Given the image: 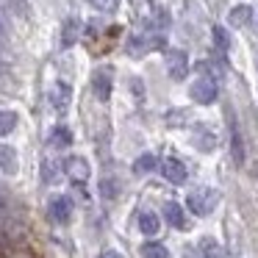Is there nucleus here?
<instances>
[{
    "instance_id": "1",
    "label": "nucleus",
    "mask_w": 258,
    "mask_h": 258,
    "mask_svg": "<svg viewBox=\"0 0 258 258\" xmlns=\"http://www.w3.org/2000/svg\"><path fill=\"white\" fill-rule=\"evenodd\" d=\"M186 203H189L191 214L208 217V214L214 211V206L219 203V195H217V189H211V186H195V189L189 191V197H186Z\"/></svg>"
},
{
    "instance_id": "2",
    "label": "nucleus",
    "mask_w": 258,
    "mask_h": 258,
    "mask_svg": "<svg viewBox=\"0 0 258 258\" xmlns=\"http://www.w3.org/2000/svg\"><path fill=\"white\" fill-rule=\"evenodd\" d=\"M189 97H191L195 103H200V106H208V103H214V97H217V84H214L211 78H197V81H191Z\"/></svg>"
},
{
    "instance_id": "3",
    "label": "nucleus",
    "mask_w": 258,
    "mask_h": 258,
    "mask_svg": "<svg viewBox=\"0 0 258 258\" xmlns=\"http://www.w3.org/2000/svg\"><path fill=\"white\" fill-rule=\"evenodd\" d=\"M167 73L172 81L186 78V73H189V58H186L183 50H169L167 53Z\"/></svg>"
},
{
    "instance_id": "4",
    "label": "nucleus",
    "mask_w": 258,
    "mask_h": 258,
    "mask_svg": "<svg viewBox=\"0 0 258 258\" xmlns=\"http://www.w3.org/2000/svg\"><path fill=\"white\" fill-rule=\"evenodd\" d=\"M161 175L169 180V183H175V186L186 183V178H189V175H186V167L178 161V158H167L164 167H161Z\"/></svg>"
},
{
    "instance_id": "5",
    "label": "nucleus",
    "mask_w": 258,
    "mask_h": 258,
    "mask_svg": "<svg viewBox=\"0 0 258 258\" xmlns=\"http://www.w3.org/2000/svg\"><path fill=\"white\" fill-rule=\"evenodd\" d=\"M20 169V156L12 145H0V172L3 175H17Z\"/></svg>"
},
{
    "instance_id": "6",
    "label": "nucleus",
    "mask_w": 258,
    "mask_h": 258,
    "mask_svg": "<svg viewBox=\"0 0 258 258\" xmlns=\"http://www.w3.org/2000/svg\"><path fill=\"white\" fill-rule=\"evenodd\" d=\"M70 214H73V203H70V197H53L50 200V219L58 225L70 222Z\"/></svg>"
},
{
    "instance_id": "7",
    "label": "nucleus",
    "mask_w": 258,
    "mask_h": 258,
    "mask_svg": "<svg viewBox=\"0 0 258 258\" xmlns=\"http://www.w3.org/2000/svg\"><path fill=\"white\" fill-rule=\"evenodd\" d=\"M70 97H73V89H70V86L64 84V81H58V84L50 89V103H53V108H56L58 114H64V111H67Z\"/></svg>"
},
{
    "instance_id": "8",
    "label": "nucleus",
    "mask_w": 258,
    "mask_h": 258,
    "mask_svg": "<svg viewBox=\"0 0 258 258\" xmlns=\"http://www.w3.org/2000/svg\"><path fill=\"white\" fill-rule=\"evenodd\" d=\"M139 230L145 236H158V230H161V219H158V214L156 211H142L139 214Z\"/></svg>"
},
{
    "instance_id": "9",
    "label": "nucleus",
    "mask_w": 258,
    "mask_h": 258,
    "mask_svg": "<svg viewBox=\"0 0 258 258\" xmlns=\"http://www.w3.org/2000/svg\"><path fill=\"white\" fill-rule=\"evenodd\" d=\"M92 86H95L97 100H108V95H111V73H108V70H97Z\"/></svg>"
},
{
    "instance_id": "10",
    "label": "nucleus",
    "mask_w": 258,
    "mask_h": 258,
    "mask_svg": "<svg viewBox=\"0 0 258 258\" xmlns=\"http://www.w3.org/2000/svg\"><path fill=\"white\" fill-rule=\"evenodd\" d=\"M50 145H53V147H58V150H64V147L73 145V134H70L67 125H56V128H53V134H50Z\"/></svg>"
},
{
    "instance_id": "11",
    "label": "nucleus",
    "mask_w": 258,
    "mask_h": 258,
    "mask_svg": "<svg viewBox=\"0 0 258 258\" xmlns=\"http://www.w3.org/2000/svg\"><path fill=\"white\" fill-rule=\"evenodd\" d=\"M164 214H167L169 225H175V228H186V219H183V208H180L178 203H167V206H164Z\"/></svg>"
},
{
    "instance_id": "12",
    "label": "nucleus",
    "mask_w": 258,
    "mask_h": 258,
    "mask_svg": "<svg viewBox=\"0 0 258 258\" xmlns=\"http://www.w3.org/2000/svg\"><path fill=\"white\" fill-rule=\"evenodd\" d=\"M20 117L14 111H0V136H9L14 128H17Z\"/></svg>"
},
{
    "instance_id": "13",
    "label": "nucleus",
    "mask_w": 258,
    "mask_h": 258,
    "mask_svg": "<svg viewBox=\"0 0 258 258\" xmlns=\"http://www.w3.org/2000/svg\"><path fill=\"white\" fill-rule=\"evenodd\" d=\"M153 169H156V156L145 153V156H139V158H136V164H134V172H136V175L153 172Z\"/></svg>"
},
{
    "instance_id": "14",
    "label": "nucleus",
    "mask_w": 258,
    "mask_h": 258,
    "mask_svg": "<svg viewBox=\"0 0 258 258\" xmlns=\"http://www.w3.org/2000/svg\"><path fill=\"white\" fill-rule=\"evenodd\" d=\"M142 258H169V255L158 241H145L142 244Z\"/></svg>"
},
{
    "instance_id": "15",
    "label": "nucleus",
    "mask_w": 258,
    "mask_h": 258,
    "mask_svg": "<svg viewBox=\"0 0 258 258\" xmlns=\"http://www.w3.org/2000/svg\"><path fill=\"white\" fill-rule=\"evenodd\" d=\"M67 167H70V172H73V178H81V180H84L86 175H89V164H86L84 158H70Z\"/></svg>"
},
{
    "instance_id": "16",
    "label": "nucleus",
    "mask_w": 258,
    "mask_h": 258,
    "mask_svg": "<svg viewBox=\"0 0 258 258\" xmlns=\"http://www.w3.org/2000/svg\"><path fill=\"white\" fill-rule=\"evenodd\" d=\"M250 14H252V9L250 6H236L233 12H230V25H244L247 20H250Z\"/></svg>"
},
{
    "instance_id": "17",
    "label": "nucleus",
    "mask_w": 258,
    "mask_h": 258,
    "mask_svg": "<svg viewBox=\"0 0 258 258\" xmlns=\"http://www.w3.org/2000/svg\"><path fill=\"white\" fill-rule=\"evenodd\" d=\"M75 39H78V23H75V20H67V25H64V39H61V45L70 47Z\"/></svg>"
},
{
    "instance_id": "18",
    "label": "nucleus",
    "mask_w": 258,
    "mask_h": 258,
    "mask_svg": "<svg viewBox=\"0 0 258 258\" xmlns=\"http://www.w3.org/2000/svg\"><path fill=\"white\" fill-rule=\"evenodd\" d=\"M3 3H6L17 17H23V20L28 17V3H25V0H3Z\"/></svg>"
},
{
    "instance_id": "19",
    "label": "nucleus",
    "mask_w": 258,
    "mask_h": 258,
    "mask_svg": "<svg viewBox=\"0 0 258 258\" xmlns=\"http://www.w3.org/2000/svg\"><path fill=\"white\" fill-rule=\"evenodd\" d=\"M214 45L219 47V50H228V45H230V39H228V31L225 28H214Z\"/></svg>"
},
{
    "instance_id": "20",
    "label": "nucleus",
    "mask_w": 258,
    "mask_h": 258,
    "mask_svg": "<svg viewBox=\"0 0 258 258\" xmlns=\"http://www.w3.org/2000/svg\"><path fill=\"white\" fill-rule=\"evenodd\" d=\"M95 9H100V12H111L114 6H117V0H89Z\"/></svg>"
},
{
    "instance_id": "21",
    "label": "nucleus",
    "mask_w": 258,
    "mask_h": 258,
    "mask_svg": "<svg viewBox=\"0 0 258 258\" xmlns=\"http://www.w3.org/2000/svg\"><path fill=\"white\" fill-rule=\"evenodd\" d=\"M100 189H103V195H106V197H114V195H117V186H114L111 180H103Z\"/></svg>"
},
{
    "instance_id": "22",
    "label": "nucleus",
    "mask_w": 258,
    "mask_h": 258,
    "mask_svg": "<svg viewBox=\"0 0 258 258\" xmlns=\"http://www.w3.org/2000/svg\"><path fill=\"white\" fill-rule=\"evenodd\" d=\"M3 50H6V25L0 20V56H3Z\"/></svg>"
},
{
    "instance_id": "23",
    "label": "nucleus",
    "mask_w": 258,
    "mask_h": 258,
    "mask_svg": "<svg viewBox=\"0 0 258 258\" xmlns=\"http://www.w3.org/2000/svg\"><path fill=\"white\" fill-rule=\"evenodd\" d=\"M97 258H122V255H119L117 250H106V252H100Z\"/></svg>"
},
{
    "instance_id": "24",
    "label": "nucleus",
    "mask_w": 258,
    "mask_h": 258,
    "mask_svg": "<svg viewBox=\"0 0 258 258\" xmlns=\"http://www.w3.org/2000/svg\"><path fill=\"white\" fill-rule=\"evenodd\" d=\"M6 214V200H3V195H0V217Z\"/></svg>"
}]
</instances>
